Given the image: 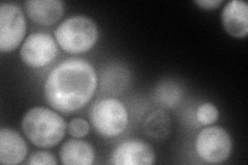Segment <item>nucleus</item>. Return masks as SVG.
I'll use <instances>...</instances> for the list:
<instances>
[{
    "label": "nucleus",
    "mask_w": 248,
    "mask_h": 165,
    "mask_svg": "<svg viewBox=\"0 0 248 165\" xmlns=\"http://www.w3.org/2000/svg\"><path fill=\"white\" fill-rule=\"evenodd\" d=\"M96 88L97 75L93 65L83 59H67L46 76L44 94L54 109L69 114L86 105Z\"/></svg>",
    "instance_id": "1"
},
{
    "label": "nucleus",
    "mask_w": 248,
    "mask_h": 165,
    "mask_svg": "<svg viewBox=\"0 0 248 165\" xmlns=\"http://www.w3.org/2000/svg\"><path fill=\"white\" fill-rule=\"evenodd\" d=\"M22 130L34 146L52 148L64 137L66 124L56 112L44 106L30 108L22 119Z\"/></svg>",
    "instance_id": "2"
},
{
    "label": "nucleus",
    "mask_w": 248,
    "mask_h": 165,
    "mask_svg": "<svg viewBox=\"0 0 248 165\" xmlns=\"http://www.w3.org/2000/svg\"><path fill=\"white\" fill-rule=\"evenodd\" d=\"M55 38L60 48L68 54H83L95 45L98 29L86 15H73L64 20L55 30Z\"/></svg>",
    "instance_id": "3"
},
{
    "label": "nucleus",
    "mask_w": 248,
    "mask_h": 165,
    "mask_svg": "<svg viewBox=\"0 0 248 165\" xmlns=\"http://www.w3.org/2000/svg\"><path fill=\"white\" fill-rule=\"evenodd\" d=\"M89 118L95 131L107 138L120 135L128 124V113L125 105L115 98L97 101L92 106Z\"/></svg>",
    "instance_id": "4"
},
{
    "label": "nucleus",
    "mask_w": 248,
    "mask_h": 165,
    "mask_svg": "<svg viewBox=\"0 0 248 165\" xmlns=\"http://www.w3.org/2000/svg\"><path fill=\"white\" fill-rule=\"evenodd\" d=\"M232 138L229 132L219 126L202 129L196 137L195 149L198 156L207 163H222L232 152Z\"/></svg>",
    "instance_id": "5"
},
{
    "label": "nucleus",
    "mask_w": 248,
    "mask_h": 165,
    "mask_svg": "<svg viewBox=\"0 0 248 165\" xmlns=\"http://www.w3.org/2000/svg\"><path fill=\"white\" fill-rule=\"evenodd\" d=\"M24 12L15 3L0 5V52L10 53L17 49L26 33Z\"/></svg>",
    "instance_id": "6"
},
{
    "label": "nucleus",
    "mask_w": 248,
    "mask_h": 165,
    "mask_svg": "<svg viewBox=\"0 0 248 165\" xmlns=\"http://www.w3.org/2000/svg\"><path fill=\"white\" fill-rule=\"evenodd\" d=\"M58 49L56 41L50 34L35 32L23 43L20 57L24 63L32 68H41L55 59Z\"/></svg>",
    "instance_id": "7"
},
{
    "label": "nucleus",
    "mask_w": 248,
    "mask_h": 165,
    "mask_svg": "<svg viewBox=\"0 0 248 165\" xmlns=\"http://www.w3.org/2000/svg\"><path fill=\"white\" fill-rule=\"evenodd\" d=\"M111 161L116 165H151L155 162V152L145 141L130 139L114 149Z\"/></svg>",
    "instance_id": "8"
},
{
    "label": "nucleus",
    "mask_w": 248,
    "mask_h": 165,
    "mask_svg": "<svg viewBox=\"0 0 248 165\" xmlns=\"http://www.w3.org/2000/svg\"><path fill=\"white\" fill-rule=\"evenodd\" d=\"M221 23L226 32L235 38L248 34V4L242 0H232L221 12Z\"/></svg>",
    "instance_id": "9"
},
{
    "label": "nucleus",
    "mask_w": 248,
    "mask_h": 165,
    "mask_svg": "<svg viewBox=\"0 0 248 165\" xmlns=\"http://www.w3.org/2000/svg\"><path fill=\"white\" fill-rule=\"evenodd\" d=\"M27 152V145L19 132L5 127L0 129V163L20 164L24 161Z\"/></svg>",
    "instance_id": "10"
},
{
    "label": "nucleus",
    "mask_w": 248,
    "mask_h": 165,
    "mask_svg": "<svg viewBox=\"0 0 248 165\" xmlns=\"http://www.w3.org/2000/svg\"><path fill=\"white\" fill-rule=\"evenodd\" d=\"M24 5L28 17L43 26L54 25L64 13V4L60 0H28Z\"/></svg>",
    "instance_id": "11"
},
{
    "label": "nucleus",
    "mask_w": 248,
    "mask_h": 165,
    "mask_svg": "<svg viewBox=\"0 0 248 165\" xmlns=\"http://www.w3.org/2000/svg\"><path fill=\"white\" fill-rule=\"evenodd\" d=\"M59 157L65 165H90L94 162L95 152L87 141L68 139L62 145Z\"/></svg>",
    "instance_id": "12"
},
{
    "label": "nucleus",
    "mask_w": 248,
    "mask_h": 165,
    "mask_svg": "<svg viewBox=\"0 0 248 165\" xmlns=\"http://www.w3.org/2000/svg\"><path fill=\"white\" fill-rule=\"evenodd\" d=\"M145 131L153 138H164L170 130V119L164 111H154L146 118L144 123Z\"/></svg>",
    "instance_id": "13"
},
{
    "label": "nucleus",
    "mask_w": 248,
    "mask_h": 165,
    "mask_svg": "<svg viewBox=\"0 0 248 165\" xmlns=\"http://www.w3.org/2000/svg\"><path fill=\"white\" fill-rule=\"evenodd\" d=\"M218 108L211 102H205L201 105L197 111V119L204 126H209V125L215 123L218 120Z\"/></svg>",
    "instance_id": "14"
},
{
    "label": "nucleus",
    "mask_w": 248,
    "mask_h": 165,
    "mask_svg": "<svg viewBox=\"0 0 248 165\" xmlns=\"http://www.w3.org/2000/svg\"><path fill=\"white\" fill-rule=\"evenodd\" d=\"M90 131L89 123L82 118H75L67 124V132L76 138H81L88 135Z\"/></svg>",
    "instance_id": "15"
},
{
    "label": "nucleus",
    "mask_w": 248,
    "mask_h": 165,
    "mask_svg": "<svg viewBox=\"0 0 248 165\" xmlns=\"http://www.w3.org/2000/svg\"><path fill=\"white\" fill-rule=\"evenodd\" d=\"M30 165H56L57 160L52 153L46 151H37L31 154L27 162Z\"/></svg>",
    "instance_id": "16"
},
{
    "label": "nucleus",
    "mask_w": 248,
    "mask_h": 165,
    "mask_svg": "<svg viewBox=\"0 0 248 165\" xmlns=\"http://www.w3.org/2000/svg\"><path fill=\"white\" fill-rule=\"evenodd\" d=\"M222 0H196L195 4L200 6L201 9L212 11L222 4Z\"/></svg>",
    "instance_id": "17"
}]
</instances>
